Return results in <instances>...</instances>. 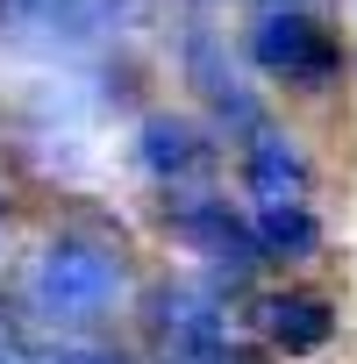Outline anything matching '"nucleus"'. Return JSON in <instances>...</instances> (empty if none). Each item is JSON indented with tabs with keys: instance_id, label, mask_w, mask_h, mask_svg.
<instances>
[{
	"instance_id": "f257e3e1",
	"label": "nucleus",
	"mask_w": 357,
	"mask_h": 364,
	"mask_svg": "<svg viewBox=\"0 0 357 364\" xmlns=\"http://www.w3.org/2000/svg\"><path fill=\"white\" fill-rule=\"evenodd\" d=\"M122 286H129V272H122L114 243H100V236H58L29 264V314H43V321H100L122 300Z\"/></svg>"
},
{
	"instance_id": "f03ea898",
	"label": "nucleus",
	"mask_w": 357,
	"mask_h": 364,
	"mask_svg": "<svg viewBox=\"0 0 357 364\" xmlns=\"http://www.w3.org/2000/svg\"><path fill=\"white\" fill-rule=\"evenodd\" d=\"M250 58H257V72H272L279 86H307V93L343 72L336 36H329L314 15H300V8H272V15L257 22V36H250Z\"/></svg>"
},
{
	"instance_id": "7ed1b4c3",
	"label": "nucleus",
	"mask_w": 357,
	"mask_h": 364,
	"mask_svg": "<svg viewBox=\"0 0 357 364\" xmlns=\"http://www.w3.org/2000/svg\"><path fill=\"white\" fill-rule=\"evenodd\" d=\"M171 236L186 243V250H201L208 264H222V272H257L265 264V243H257V222H243V215H229V200H208V193H193V200H171Z\"/></svg>"
},
{
	"instance_id": "20e7f679",
	"label": "nucleus",
	"mask_w": 357,
	"mask_h": 364,
	"mask_svg": "<svg viewBox=\"0 0 357 364\" xmlns=\"http://www.w3.org/2000/svg\"><path fill=\"white\" fill-rule=\"evenodd\" d=\"M150 336H157L164 364H229V321H222L215 300L193 293V286H164V293H157Z\"/></svg>"
},
{
	"instance_id": "39448f33",
	"label": "nucleus",
	"mask_w": 357,
	"mask_h": 364,
	"mask_svg": "<svg viewBox=\"0 0 357 364\" xmlns=\"http://www.w3.org/2000/svg\"><path fill=\"white\" fill-rule=\"evenodd\" d=\"M136 157L150 178H164V186H186V178H201L215 164V143L193 129V122H178V114H150L136 129Z\"/></svg>"
},
{
	"instance_id": "423d86ee",
	"label": "nucleus",
	"mask_w": 357,
	"mask_h": 364,
	"mask_svg": "<svg viewBox=\"0 0 357 364\" xmlns=\"http://www.w3.org/2000/svg\"><path fill=\"white\" fill-rule=\"evenodd\" d=\"M257 336L272 350H286V357H307V350H321L336 336V307L321 293H265L257 300Z\"/></svg>"
},
{
	"instance_id": "0eeeda50",
	"label": "nucleus",
	"mask_w": 357,
	"mask_h": 364,
	"mask_svg": "<svg viewBox=\"0 0 357 364\" xmlns=\"http://www.w3.org/2000/svg\"><path fill=\"white\" fill-rule=\"evenodd\" d=\"M243 186H250V200H307V157H300V143L279 136V129H250V143H243Z\"/></svg>"
},
{
	"instance_id": "6e6552de",
	"label": "nucleus",
	"mask_w": 357,
	"mask_h": 364,
	"mask_svg": "<svg viewBox=\"0 0 357 364\" xmlns=\"http://www.w3.org/2000/svg\"><path fill=\"white\" fill-rule=\"evenodd\" d=\"M257 243H265V257H286V264H300V257H314L321 250V222H314V208L307 200H257Z\"/></svg>"
},
{
	"instance_id": "1a4fd4ad",
	"label": "nucleus",
	"mask_w": 357,
	"mask_h": 364,
	"mask_svg": "<svg viewBox=\"0 0 357 364\" xmlns=\"http://www.w3.org/2000/svg\"><path fill=\"white\" fill-rule=\"evenodd\" d=\"M43 364H122V357H107V350H58V357H43Z\"/></svg>"
},
{
	"instance_id": "9d476101",
	"label": "nucleus",
	"mask_w": 357,
	"mask_h": 364,
	"mask_svg": "<svg viewBox=\"0 0 357 364\" xmlns=\"http://www.w3.org/2000/svg\"><path fill=\"white\" fill-rule=\"evenodd\" d=\"M0 364H15V336H8V321H0Z\"/></svg>"
},
{
	"instance_id": "9b49d317",
	"label": "nucleus",
	"mask_w": 357,
	"mask_h": 364,
	"mask_svg": "<svg viewBox=\"0 0 357 364\" xmlns=\"http://www.w3.org/2000/svg\"><path fill=\"white\" fill-rule=\"evenodd\" d=\"M0 250H8V215H0Z\"/></svg>"
}]
</instances>
